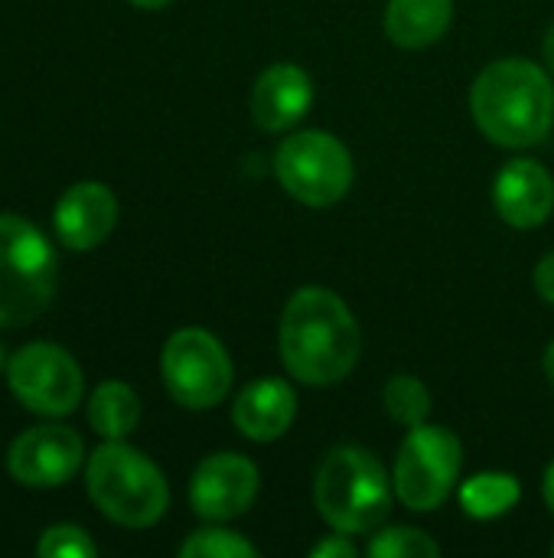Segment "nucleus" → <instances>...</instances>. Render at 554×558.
I'll return each mask as SVG.
<instances>
[{"label": "nucleus", "instance_id": "nucleus-1", "mask_svg": "<svg viewBox=\"0 0 554 558\" xmlns=\"http://www.w3.org/2000/svg\"><path fill=\"white\" fill-rule=\"evenodd\" d=\"M278 350L284 369L307 386L343 383L362 353V330L349 304L330 288H300L278 330Z\"/></svg>", "mask_w": 554, "mask_h": 558}, {"label": "nucleus", "instance_id": "nucleus-2", "mask_svg": "<svg viewBox=\"0 0 554 558\" xmlns=\"http://www.w3.org/2000/svg\"><path fill=\"white\" fill-rule=\"evenodd\" d=\"M470 111L477 128L500 147H535L554 124V85L529 59L490 62L473 88Z\"/></svg>", "mask_w": 554, "mask_h": 558}, {"label": "nucleus", "instance_id": "nucleus-3", "mask_svg": "<svg viewBox=\"0 0 554 558\" xmlns=\"http://www.w3.org/2000/svg\"><path fill=\"white\" fill-rule=\"evenodd\" d=\"M392 500L395 484L385 464L356 445L333 448L313 477V504L333 533H376L389 520Z\"/></svg>", "mask_w": 554, "mask_h": 558}, {"label": "nucleus", "instance_id": "nucleus-4", "mask_svg": "<svg viewBox=\"0 0 554 558\" xmlns=\"http://www.w3.org/2000/svg\"><path fill=\"white\" fill-rule=\"evenodd\" d=\"M85 490L104 520L127 530L160 523L170 507L163 471L127 441H104L95 454H88Z\"/></svg>", "mask_w": 554, "mask_h": 558}, {"label": "nucleus", "instance_id": "nucleus-5", "mask_svg": "<svg viewBox=\"0 0 554 558\" xmlns=\"http://www.w3.org/2000/svg\"><path fill=\"white\" fill-rule=\"evenodd\" d=\"M59 288V258L49 239L23 216L0 213V327L39 320Z\"/></svg>", "mask_w": 554, "mask_h": 558}, {"label": "nucleus", "instance_id": "nucleus-6", "mask_svg": "<svg viewBox=\"0 0 554 558\" xmlns=\"http://www.w3.org/2000/svg\"><path fill=\"white\" fill-rule=\"evenodd\" d=\"M460 468L464 448L451 428L428 422L415 425L408 428L395 458V500L411 513H431L451 497L454 484L460 481Z\"/></svg>", "mask_w": 554, "mask_h": 558}, {"label": "nucleus", "instance_id": "nucleus-7", "mask_svg": "<svg viewBox=\"0 0 554 558\" xmlns=\"http://www.w3.org/2000/svg\"><path fill=\"white\" fill-rule=\"evenodd\" d=\"M274 173L287 196L304 206H333L353 186V154L330 131H300L281 141Z\"/></svg>", "mask_w": 554, "mask_h": 558}, {"label": "nucleus", "instance_id": "nucleus-8", "mask_svg": "<svg viewBox=\"0 0 554 558\" xmlns=\"http://www.w3.org/2000/svg\"><path fill=\"white\" fill-rule=\"evenodd\" d=\"M160 376L176 405L206 412L225 402L235 369L219 337L202 327H183L163 343Z\"/></svg>", "mask_w": 554, "mask_h": 558}, {"label": "nucleus", "instance_id": "nucleus-9", "mask_svg": "<svg viewBox=\"0 0 554 558\" xmlns=\"http://www.w3.org/2000/svg\"><path fill=\"white\" fill-rule=\"evenodd\" d=\"M7 386L16 402L42 418L72 415L85 396V376L75 356L49 340L20 347L7 360Z\"/></svg>", "mask_w": 554, "mask_h": 558}, {"label": "nucleus", "instance_id": "nucleus-10", "mask_svg": "<svg viewBox=\"0 0 554 558\" xmlns=\"http://www.w3.org/2000/svg\"><path fill=\"white\" fill-rule=\"evenodd\" d=\"M85 461L82 435L52 422L33 425L7 448V474L29 490H52L69 484Z\"/></svg>", "mask_w": 554, "mask_h": 558}, {"label": "nucleus", "instance_id": "nucleus-11", "mask_svg": "<svg viewBox=\"0 0 554 558\" xmlns=\"http://www.w3.org/2000/svg\"><path fill=\"white\" fill-rule=\"evenodd\" d=\"M261 474L255 461L235 451H219L199 461L189 481V507L206 523H229L251 510L258 500Z\"/></svg>", "mask_w": 554, "mask_h": 558}, {"label": "nucleus", "instance_id": "nucleus-12", "mask_svg": "<svg viewBox=\"0 0 554 558\" xmlns=\"http://www.w3.org/2000/svg\"><path fill=\"white\" fill-rule=\"evenodd\" d=\"M52 226L65 248L91 252L118 226V196L98 180L72 183L52 209Z\"/></svg>", "mask_w": 554, "mask_h": 558}, {"label": "nucleus", "instance_id": "nucleus-13", "mask_svg": "<svg viewBox=\"0 0 554 558\" xmlns=\"http://www.w3.org/2000/svg\"><path fill=\"white\" fill-rule=\"evenodd\" d=\"M493 206L513 229H539L554 213V177L539 160H509L496 173Z\"/></svg>", "mask_w": 554, "mask_h": 558}, {"label": "nucleus", "instance_id": "nucleus-14", "mask_svg": "<svg viewBox=\"0 0 554 558\" xmlns=\"http://www.w3.org/2000/svg\"><path fill=\"white\" fill-rule=\"evenodd\" d=\"M313 105V78L294 62H274L264 69L251 92V114L261 131H287Z\"/></svg>", "mask_w": 554, "mask_h": 558}, {"label": "nucleus", "instance_id": "nucleus-15", "mask_svg": "<svg viewBox=\"0 0 554 558\" xmlns=\"http://www.w3.org/2000/svg\"><path fill=\"white\" fill-rule=\"evenodd\" d=\"M297 418V396L291 383L264 376L248 383L232 402L235 428L251 441H278Z\"/></svg>", "mask_w": 554, "mask_h": 558}, {"label": "nucleus", "instance_id": "nucleus-16", "mask_svg": "<svg viewBox=\"0 0 554 558\" xmlns=\"http://www.w3.org/2000/svg\"><path fill=\"white\" fill-rule=\"evenodd\" d=\"M454 20V0H389L385 36L402 49H424L438 43Z\"/></svg>", "mask_w": 554, "mask_h": 558}, {"label": "nucleus", "instance_id": "nucleus-17", "mask_svg": "<svg viewBox=\"0 0 554 558\" xmlns=\"http://www.w3.org/2000/svg\"><path fill=\"white\" fill-rule=\"evenodd\" d=\"M88 425L104 441H124L140 425V396L121 379L101 383L88 399Z\"/></svg>", "mask_w": 554, "mask_h": 558}, {"label": "nucleus", "instance_id": "nucleus-18", "mask_svg": "<svg viewBox=\"0 0 554 558\" xmlns=\"http://www.w3.org/2000/svg\"><path fill=\"white\" fill-rule=\"evenodd\" d=\"M522 497V487L513 474L506 471H483V474H473L470 481H464L460 487V507L470 520H496V517H506Z\"/></svg>", "mask_w": 554, "mask_h": 558}, {"label": "nucleus", "instance_id": "nucleus-19", "mask_svg": "<svg viewBox=\"0 0 554 558\" xmlns=\"http://www.w3.org/2000/svg\"><path fill=\"white\" fill-rule=\"evenodd\" d=\"M385 412L392 422L405 425V428H415V425H424L428 415H431V392L421 379L402 373V376H392L385 383Z\"/></svg>", "mask_w": 554, "mask_h": 558}, {"label": "nucleus", "instance_id": "nucleus-20", "mask_svg": "<svg viewBox=\"0 0 554 558\" xmlns=\"http://www.w3.org/2000/svg\"><path fill=\"white\" fill-rule=\"evenodd\" d=\"M180 556L183 558H255L258 556V549H255L245 536H238V533H232V530H225V526H206V530H196L189 539H183Z\"/></svg>", "mask_w": 554, "mask_h": 558}, {"label": "nucleus", "instance_id": "nucleus-21", "mask_svg": "<svg viewBox=\"0 0 554 558\" xmlns=\"http://www.w3.org/2000/svg\"><path fill=\"white\" fill-rule=\"evenodd\" d=\"M369 556L376 558H434L441 556V546L415 530V526H389L382 533H376V539L369 543Z\"/></svg>", "mask_w": 554, "mask_h": 558}, {"label": "nucleus", "instance_id": "nucleus-22", "mask_svg": "<svg viewBox=\"0 0 554 558\" xmlns=\"http://www.w3.org/2000/svg\"><path fill=\"white\" fill-rule=\"evenodd\" d=\"M36 556L42 558H95L98 546L95 539L75 526V523H56L49 530H42L39 543H36Z\"/></svg>", "mask_w": 554, "mask_h": 558}, {"label": "nucleus", "instance_id": "nucleus-23", "mask_svg": "<svg viewBox=\"0 0 554 558\" xmlns=\"http://www.w3.org/2000/svg\"><path fill=\"white\" fill-rule=\"evenodd\" d=\"M356 553H359V549L349 543L346 533H336V536H330V539H323V543H317V546L310 549V556L313 558H353Z\"/></svg>", "mask_w": 554, "mask_h": 558}, {"label": "nucleus", "instance_id": "nucleus-24", "mask_svg": "<svg viewBox=\"0 0 554 558\" xmlns=\"http://www.w3.org/2000/svg\"><path fill=\"white\" fill-rule=\"evenodd\" d=\"M535 291L542 301L554 304V252H549L539 265H535Z\"/></svg>", "mask_w": 554, "mask_h": 558}, {"label": "nucleus", "instance_id": "nucleus-25", "mask_svg": "<svg viewBox=\"0 0 554 558\" xmlns=\"http://www.w3.org/2000/svg\"><path fill=\"white\" fill-rule=\"evenodd\" d=\"M542 497H545V507L554 513V461L545 468V477H542Z\"/></svg>", "mask_w": 554, "mask_h": 558}, {"label": "nucleus", "instance_id": "nucleus-26", "mask_svg": "<svg viewBox=\"0 0 554 558\" xmlns=\"http://www.w3.org/2000/svg\"><path fill=\"white\" fill-rule=\"evenodd\" d=\"M542 56H545V65L554 72V23L552 29L545 33V43H542Z\"/></svg>", "mask_w": 554, "mask_h": 558}, {"label": "nucleus", "instance_id": "nucleus-27", "mask_svg": "<svg viewBox=\"0 0 554 558\" xmlns=\"http://www.w3.org/2000/svg\"><path fill=\"white\" fill-rule=\"evenodd\" d=\"M542 366H545V376H549V383L554 386V340L545 347V360H542Z\"/></svg>", "mask_w": 554, "mask_h": 558}, {"label": "nucleus", "instance_id": "nucleus-28", "mask_svg": "<svg viewBox=\"0 0 554 558\" xmlns=\"http://www.w3.org/2000/svg\"><path fill=\"white\" fill-rule=\"evenodd\" d=\"M134 7H140V10H160V7H167L170 0H131Z\"/></svg>", "mask_w": 554, "mask_h": 558}, {"label": "nucleus", "instance_id": "nucleus-29", "mask_svg": "<svg viewBox=\"0 0 554 558\" xmlns=\"http://www.w3.org/2000/svg\"><path fill=\"white\" fill-rule=\"evenodd\" d=\"M552 553H554V546H552Z\"/></svg>", "mask_w": 554, "mask_h": 558}]
</instances>
